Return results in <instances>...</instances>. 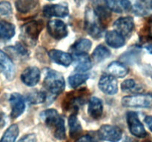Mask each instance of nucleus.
<instances>
[{"mask_svg": "<svg viewBox=\"0 0 152 142\" xmlns=\"http://www.w3.org/2000/svg\"><path fill=\"white\" fill-rule=\"evenodd\" d=\"M48 56L53 62L62 66L68 67L73 62L72 56L62 50H51L48 52Z\"/></svg>", "mask_w": 152, "mask_h": 142, "instance_id": "dca6fc26", "label": "nucleus"}, {"mask_svg": "<svg viewBox=\"0 0 152 142\" xmlns=\"http://www.w3.org/2000/svg\"><path fill=\"white\" fill-rule=\"evenodd\" d=\"M105 27L92 9H88L85 16V30L93 38H99L102 36Z\"/></svg>", "mask_w": 152, "mask_h": 142, "instance_id": "20e7f679", "label": "nucleus"}, {"mask_svg": "<svg viewBox=\"0 0 152 142\" xmlns=\"http://www.w3.org/2000/svg\"><path fill=\"white\" fill-rule=\"evenodd\" d=\"M92 43L88 38H80L72 44L71 47V50L75 54H83L88 53L91 50Z\"/></svg>", "mask_w": 152, "mask_h": 142, "instance_id": "aec40b11", "label": "nucleus"}, {"mask_svg": "<svg viewBox=\"0 0 152 142\" xmlns=\"http://www.w3.org/2000/svg\"><path fill=\"white\" fill-rule=\"evenodd\" d=\"M43 27L42 21H31L25 24L21 28L22 39L28 44H35Z\"/></svg>", "mask_w": 152, "mask_h": 142, "instance_id": "39448f33", "label": "nucleus"}, {"mask_svg": "<svg viewBox=\"0 0 152 142\" xmlns=\"http://www.w3.org/2000/svg\"><path fill=\"white\" fill-rule=\"evenodd\" d=\"M40 71L38 67L31 66L25 69L21 74V80L22 83L28 87H34L40 80Z\"/></svg>", "mask_w": 152, "mask_h": 142, "instance_id": "f8f14e48", "label": "nucleus"}, {"mask_svg": "<svg viewBox=\"0 0 152 142\" xmlns=\"http://www.w3.org/2000/svg\"><path fill=\"white\" fill-rule=\"evenodd\" d=\"M146 49L148 50V51L151 53V54H152V44H151V45L149 46H147Z\"/></svg>", "mask_w": 152, "mask_h": 142, "instance_id": "58836bf2", "label": "nucleus"}, {"mask_svg": "<svg viewBox=\"0 0 152 142\" xmlns=\"http://www.w3.org/2000/svg\"><path fill=\"white\" fill-rule=\"evenodd\" d=\"M134 13L139 16H147L152 13V0H138L134 7Z\"/></svg>", "mask_w": 152, "mask_h": 142, "instance_id": "b1692460", "label": "nucleus"}, {"mask_svg": "<svg viewBox=\"0 0 152 142\" xmlns=\"http://www.w3.org/2000/svg\"><path fill=\"white\" fill-rule=\"evenodd\" d=\"M9 101L11 106L10 117L13 119L17 118L25 111V103L24 98L19 93H12L9 99Z\"/></svg>", "mask_w": 152, "mask_h": 142, "instance_id": "9b49d317", "label": "nucleus"}, {"mask_svg": "<svg viewBox=\"0 0 152 142\" xmlns=\"http://www.w3.org/2000/svg\"><path fill=\"white\" fill-rule=\"evenodd\" d=\"M122 90L127 93H137L142 90V87L137 84L134 80L127 79L125 80L121 84Z\"/></svg>", "mask_w": 152, "mask_h": 142, "instance_id": "7c9ffc66", "label": "nucleus"}, {"mask_svg": "<svg viewBox=\"0 0 152 142\" xmlns=\"http://www.w3.org/2000/svg\"><path fill=\"white\" fill-rule=\"evenodd\" d=\"M145 123L146 124L147 127L149 129L150 131L152 132V115H148L145 118Z\"/></svg>", "mask_w": 152, "mask_h": 142, "instance_id": "4c0bfd02", "label": "nucleus"}, {"mask_svg": "<svg viewBox=\"0 0 152 142\" xmlns=\"http://www.w3.org/2000/svg\"><path fill=\"white\" fill-rule=\"evenodd\" d=\"M122 104L125 107H150L152 106V96L144 94L125 96L122 99Z\"/></svg>", "mask_w": 152, "mask_h": 142, "instance_id": "423d86ee", "label": "nucleus"}, {"mask_svg": "<svg viewBox=\"0 0 152 142\" xmlns=\"http://www.w3.org/2000/svg\"><path fill=\"white\" fill-rule=\"evenodd\" d=\"M111 51L102 44H99L95 48L92 53V57L94 61L96 63L103 62L105 59H108L111 56Z\"/></svg>", "mask_w": 152, "mask_h": 142, "instance_id": "a878e982", "label": "nucleus"}, {"mask_svg": "<svg viewBox=\"0 0 152 142\" xmlns=\"http://www.w3.org/2000/svg\"><path fill=\"white\" fill-rule=\"evenodd\" d=\"M98 136L102 141L108 142H118L123 137V131L115 125L105 124L98 130Z\"/></svg>", "mask_w": 152, "mask_h": 142, "instance_id": "0eeeda50", "label": "nucleus"}, {"mask_svg": "<svg viewBox=\"0 0 152 142\" xmlns=\"http://www.w3.org/2000/svg\"><path fill=\"white\" fill-rule=\"evenodd\" d=\"M69 133L71 138H76L81 133L83 130L81 124L75 113H71L68 118Z\"/></svg>", "mask_w": 152, "mask_h": 142, "instance_id": "393cba45", "label": "nucleus"}, {"mask_svg": "<svg viewBox=\"0 0 152 142\" xmlns=\"http://www.w3.org/2000/svg\"><path fill=\"white\" fill-rule=\"evenodd\" d=\"M18 142H37V136L34 133L26 135Z\"/></svg>", "mask_w": 152, "mask_h": 142, "instance_id": "f704fd0d", "label": "nucleus"}, {"mask_svg": "<svg viewBox=\"0 0 152 142\" xmlns=\"http://www.w3.org/2000/svg\"><path fill=\"white\" fill-rule=\"evenodd\" d=\"M98 87L102 92L107 95H114L118 91L117 81L113 75L103 74L100 77Z\"/></svg>", "mask_w": 152, "mask_h": 142, "instance_id": "9d476101", "label": "nucleus"}, {"mask_svg": "<svg viewBox=\"0 0 152 142\" xmlns=\"http://www.w3.org/2000/svg\"><path fill=\"white\" fill-rule=\"evenodd\" d=\"M7 122V117L4 112H0V129H2Z\"/></svg>", "mask_w": 152, "mask_h": 142, "instance_id": "e433bc0d", "label": "nucleus"}, {"mask_svg": "<svg viewBox=\"0 0 152 142\" xmlns=\"http://www.w3.org/2000/svg\"><path fill=\"white\" fill-rule=\"evenodd\" d=\"M65 86V79L62 74L51 69L46 70L43 87L49 95L50 100L59 96L64 90Z\"/></svg>", "mask_w": 152, "mask_h": 142, "instance_id": "f03ea898", "label": "nucleus"}, {"mask_svg": "<svg viewBox=\"0 0 152 142\" xmlns=\"http://www.w3.org/2000/svg\"><path fill=\"white\" fill-rule=\"evenodd\" d=\"M114 28L116 31L123 36H129L134 28V22L132 17L126 16L121 17L115 21L114 23Z\"/></svg>", "mask_w": 152, "mask_h": 142, "instance_id": "ddd939ff", "label": "nucleus"}, {"mask_svg": "<svg viewBox=\"0 0 152 142\" xmlns=\"http://www.w3.org/2000/svg\"><path fill=\"white\" fill-rule=\"evenodd\" d=\"M107 7L111 11L117 13H126L132 9V3L129 0H105Z\"/></svg>", "mask_w": 152, "mask_h": 142, "instance_id": "f3484780", "label": "nucleus"}, {"mask_svg": "<svg viewBox=\"0 0 152 142\" xmlns=\"http://www.w3.org/2000/svg\"><path fill=\"white\" fill-rule=\"evenodd\" d=\"M42 118L45 125L53 130V135L58 140H65V121L54 109H48L40 113Z\"/></svg>", "mask_w": 152, "mask_h": 142, "instance_id": "f257e3e1", "label": "nucleus"}, {"mask_svg": "<svg viewBox=\"0 0 152 142\" xmlns=\"http://www.w3.org/2000/svg\"><path fill=\"white\" fill-rule=\"evenodd\" d=\"M140 40L148 41L152 40V17L150 18L140 31Z\"/></svg>", "mask_w": 152, "mask_h": 142, "instance_id": "2f4dec72", "label": "nucleus"}, {"mask_svg": "<svg viewBox=\"0 0 152 142\" xmlns=\"http://www.w3.org/2000/svg\"><path fill=\"white\" fill-rule=\"evenodd\" d=\"M151 96H152V95H151Z\"/></svg>", "mask_w": 152, "mask_h": 142, "instance_id": "79ce46f5", "label": "nucleus"}, {"mask_svg": "<svg viewBox=\"0 0 152 142\" xmlns=\"http://www.w3.org/2000/svg\"><path fill=\"white\" fill-rule=\"evenodd\" d=\"M12 13L11 4L8 1L0 2V17H7Z\"/></svg>", "mask_w": 152, "mask_h": 142, "instance_id": "473e14b6", "label": "nucleus"}, {"mask_svg": "<svg viewBox=\"0 0 152 142\" xmlns=\"http://www.w3.org/2000/svg\"><path fill=\"white\" fill-rule=\"evenodd\" d=\"M15 26L11 23L0 21V40L7 41L14 36Z\"/></svg>", "mask_w": 152, "mask_h": 142, "instance_id": "4be33fe9", "label": "nucleus"}, {"mask_svg": "<svg viewBox=\"0 0 152 142\" xmlns=\"http://www.w3.org/2000/svg\"><path fill=\"white\" fill-rule=\"evenodd\" d=\"M126 120H127L129 130L133 135L140 138L146 137L147 133L145 130V127L140 121L137 112H133V111L128 112L126 115Z\"/></svg>", "mask_w": 152, "mask_h": 142, "instance_id": "6e6552de", "label": "nucleus"}, {"mask_svg": "<svg viewBox=\"0 0 152 142\" xmlns=\"http://www.w3.org/2000/svg\"><path fill=\"white\" fill-rule=\"evenodd\" d=\"M75 142H93V138L91 135H86L81 136L76 140Z\"/></svg>", "mask_w": 152, "mask_h": 142, "instance_id": "c9c22d12", "label": "nucleus"}, {"mask_svg": "<svg viewBox=\"0 0 152 142\" xmlns=\"http://www.w3.org/2000/svg\"><path fill=\"white\" fill-rule=\"evenodd\" d=\"M47 96L45 92L34 91L30 93L27 96V100L28 103L31 104H38L45 101Z\"/></svg>", "mask_w": 152, "mask_h": 142, "instance_id": "c756f323", "label": "nucleus"}, {"mask_svg": "<svg viewBox=\"0 0 152 142\" xmlns=\"http://www.w3.org/2000/svg\"><path fill=\"white\" fill-rule=\"evenodd\" d=\"M0 70L9 81H12L14 78V64L7 55L1 50H0Z\"/></svg>", "mask_w": 152, "mask_h": 142, "instance_id": "4468645a", "label": "nucleus"}, {"mask_svg": "<svg viewBox=\"0 0 152 142\" xmlns=\"http://www.w3.org/2000/svg\"><path fill=\"white\" fill-rule=\"evenodd\" d=\"M89 91L87 88H81L67 93L62 101V108L65 111H71L73 113L78 110L87 101Z\"/></svg>", "mask_w": 152, "mask_h": 142, "instance_id": "7ed1b4c3", "label": "nucleus"}, {"mask_svg": "<svg viewBox=\"0 0 152 142\" xmlns=\"http://www.w3.org/2000/svg\"><path fill=\"white\" fill-rule=\"evenodd\" d=\"M145 142H151V141H145Z\"/></svg>", "mask_w": 152, "mask_h": 142, "instance_id": "a19ab883", "label": "nucleus"}, {"mask_svg": "<svg viewBox=\"0 0 152 142\" xmlns=\"http://www.w3.org/2000/svg\"><path fill=\"white\" fill-rule=\"evenodd\" d=\"M108 71L111 75L118 78H123L129 73V69L120 62H113L109 64Z\"/></svg>", "mask_w": 152, "mask_h": 142, "instance_id": "412c9836", "label": "nucleus"}, {"mask_svg": "<svg viewBox=\"0 0 152 142\" xmlns=\"http://www.w3.org/2000/svg\"><path fill=\"white\" fill-rule=\"evenodd\" d=\"M105 41L108 46L113 48H120L126 44L124 36L116 30H110L106 33Z\"/></svg>", "mask_w": 152, "mask_h": 142, "instance_id": "6ab92c4d", "label": "nucleus"}, {"mask_svg": "<svg viewBox=\"0 0 152 142\" xmlns=\"http://www.w3.org/2000/svg\"><path fill=\"white\" fill-rule=\"evenodd\" d=\"M75 57L77 59L76 70L79 72H86L89 70L93 66L91 60L88 56V53L75 54Z\"/></svg>", "mask_w": 152, "mask_h": 142, "instance_id": "5701e85b", "label": "nucleus"}, {"mask_svg": "<svg viewBox=\"0 0 152 142\" xmlns=\"http://www.w3.org/2000/svg\"><path fill=\"white\" fill-rule=\"evenodd\" d=\"M14 50L17 53V54L21 56L22 57H25V56H28V50L21 43L16 44V46L14 47Z\"/></svg>", "mask_w": 152, "mask_h": 142, "instance_id": "72a5a7b5", "label": "nucleus"}, {"mask_svg": "<svg viewBox=\"0 0 152 142\" xmlns=\"http://www.w3.org/2000/svg\"><path fill=\"white\" fill-rule=\"evenodd\" d=\"M123 142H135V141L133 140V139L130 138H126Z\"/></svg>", "mask_w": 152, "mask_h": 142, "instance_id": "ea45409f", "label": "nucleus"}, {"mask_svg": "<svg viewBox=\"0 0 152 142\" xmlns=\"http://www.w3.org/2000/svg\"><path fill=\"white\" fill-rule=\"evenodd\" d=\"M47 29L49 35L56 40L62 39L68 34L67 25L59 19L50 21L47 25Z\"/></svg>", "mask_w": 152, "mask_h": 142, "instance_id": "1a4fd4ad", "label": "nucleus"}, {"mask_svg": "<svg viewBox=\"0 0 152 142\" xmlns=\"http://www.w3.org/2000/svg\"><path fill=\"white\" fill-rule=\"evenodd\" d=\"M38 4V0H16V7L21 13L31 12Z\"/></svg>", "mask_w": 152, "mask_h": 142, "instance_id": "bb28decb", "label": "nucleus"}, {"mask_svg": "<svg viewBox=\"0 0 152 142\" xmlns=\"http://www.w3.org/2000/svg\"><path fill=\"white\" fill-rule=\"evenodd\" d=\"M19 127L17 124H12L4 132L0 142H15L19 135Z\"/></svg>", "mask_w": 152, "mask_h": 142, "instance_id": "cd10ccee", "label": "nucleus"}, {"mask_svg": "<svg viewBox=\"0 0 152 142\" xmlns=\"http://www.w3.org/2000/svg\"><path fill=\"white\" fill-rule=\"evenodd\" d=\"M88 78V74L77 73L70 75L69 78H68V82H69V85L72 88H77L80 85L84 84Z\"/></svg>", "mask_w": 152, "mask_h": 142, "instance_id": "c85d7f7f", "label": "nucleus"}, {"mask_svg": "<svg viewBox=\"0 0 152 142\" xmlns=\"http://www.w3.org/2000/svg\"><path fill=\"white\" fill-rule=\"evenodd\" d=\"M43 13L47 17H65L69 13L68 6L62 4H47L43 7Z\"/></svg>", "mask_w": 152, "mask_h": 142, "instance_id": "2eb2a0df", "label": "nucleus"}, {"mask_svg": "<svg viewBox=\"0 0 152 142\" xmlns=\"http://www.w3.org/2000/svg\"><path fill=\"white\" fill-rule=\"evenodd\" d=\"M103 112V104L102 101L96 97L91 98L88 101V113L93 119H99Z\"/></svg>", "mask_w": 152, "mask_h": 142, "instance_id": "a211bd4d", "label": "nucleus"}]
</instances>
